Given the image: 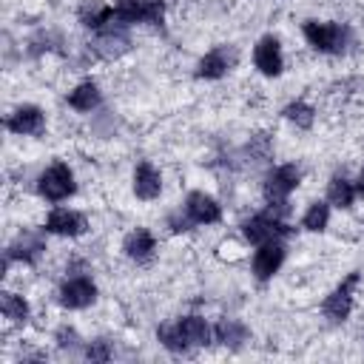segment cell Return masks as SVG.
Here are the masks:
<instances>
[{"mask_svg": "<svg viewBox=\"0 0 364 364\" xmlns=\"http://www.w3.org/2000/svg\"><path fill=\"white\" fill-rule=\"evenodd\" d=\"M97 301V284L88 276H71L60 287V304L68 310H85Z\"/></svg>", "mask_w": 364, "mask_h": 364, "instance_id": "52a82bcc", "label": "cell"}, {"mask_svg": "<svg viewBox=\"0 0 364 364\" xmlns=\"http://www.w3.org/2000/svg\"><path fill=\"white\" fill-rule=\"evenodd\" d=\"M134 193L142 202H151L162 193V173L151 162H139L134 168Z\"/></svg>", "mask_w": 364, "mask_h": 364, "instance_id": "2e32d148", "label": "cell"}, {"mask_svg": "<svg viewBox=\"0 0 364 364\" xmlns=\"http://www.w3.org/2000/svg\"><path fill=\"white\" fill-rule=\"evenodd\" d=\"M37 188H40V193H43L48 202H63V199H68V196L77 191L74 173H71V168H68L65 162L48 165V168L40 173Z\"/></svg>", "mask_w": 364, "mask_h": 364, "instance_id": "5b68a950", "label": "cell"}, {"mask_svg": "<svg viewBox=\"0 0 364 364\" xmlns=\"http://www.w3.org/2000/svg\"><path fill=\"white\" fill-rule=\"evenodd\" d=\"M355 193H358V188L350 179L338 176V173L327 182V202L336 205V208H350L355 202Z\"/></svg>", "mask_w": 364, "mask_h": 364, "instance_id": "d6986e66", "label": "cell"}, {"mask_svg": "<svg viewBox=\"0 0 364 364\" xmlns=\"http://www.w3.org/2000/svg\"><path fill=\"white\" fill-rule=\"evenodd\" d=\"M173 324H176V333H179L185 347H205V344H210L213 330H210V324L202 316H182Z\"/></svg>", "mask_w": 364, "mask_h": 364, "instance_id": "9a60e30c", "label": "cell"}, {"mask_svg": "<svg viewBox=\"0 0 364 364\" xmlns=\"http://www.w3.org/2000/svg\"><path fill=\"white\" fill-rule=\"evenodd\" d=\"M355 188H358V193H364V168H361V173H358V182H355Z\"/></svg>", "mask_w": 364, "mask_h": 364, "instance_id": "83f0119b", "label": "cell"}, {"mask_svg": "<svg viewBox=\"0 0 364 364\" xmlns=\"http://www.w3.org/2000/svg\"><path fill=\"white\" fill-rule=\"evenodd\" d=\"M94 48H97L105 60H114V57H119L122 51H128V37L119 34V31H105V34L94 43Z\"/></svg>", "mask_w": 364, "mask_h": 364, "instance_id": "cb8c5ba5", "label": "cell"}, {"mask_svg": "<svg viewBox=\"0 0 364 364\" xmlns=\"http://www.w3.org/2000/svg\"><path fill=\"white\" fill-rule=\"evenodd\" d=\"M185 213L193 225H216L222 219V205L205 191H191L185 199Z\"/></svg>", "mask_w": 364, "mask_h": 364, "instance_id": "8fae6325", "label": "cell"}, {"mask_svg": "<svg viewBox=\"0 0 364 364\" xmlns=\"http://www.w3.org/2000/svg\"><path fill=\"white\" fill-rule=\"evenodd\" d=\"M282 216H284V213H279L276 208H267V210H262V213L245 219V222H242V233H245V239H247L250 245H264V242H270V239H282V236H287L290 228L284 225Z\"/></svg>", "mask_w": 364, "mask_h": 364, "instance_id": "6da1fadb", "label": "cell"}, {"mask_svg": "<svg viewBox=\"0 0 364 364\" xmlns=\"http://www.w3.org/2000/svg\"><path fill=\"white\" fill-rule=\"evenodd\" d=\"M85 358H88V361H108V358H111V347H108V341H102V338L91 341L88 350H85Z\"/></svg>", "mask_w": 364, "mask_h": 364, "instance_id": "4316f807", "label": "cell"}, {"mask_svg": "<svg viewBox=\"0 0 364 364\" xmlns=\"http://www.w3.org/2000/svg\"><path fill=\"white\" fill-rule=\"evenodd\" d=\"M327 222H330V205L327 202H310V208L301 216V228L313 230V233H321L327 228Z\"/></svg>", "mask_w": 364, "mask_h": 364, "instance_id": "603a6c76", "label": "cell"}, {"mask_svg": "<svg viewBox=\"0 0 364 364\" xmlns=\"http://www.w3.org/2000/svg\"><path fill=\"white\" fill-rule=\"evenodd\" d=\"M156 338L162 341V347L165 350H171V353H185L188 347L182 344V338H179V333H176V324H162L159 330H156Z\"/></svg>", "mask_w": 364, "mask_h": 364, "instance_id": "484cf974", "label": "cell"}, {"mask_svg": "<svg viewBox=\"0 0 364 364\" xmlns=\"http://www.w3.org/2000/svg\"><path fill=\"white\" fill-rule=\"evenodd\" d=\"M165 17V0H117L114 3V23H151L159 26Z\"/></svg>", "mask_w": 364, "mask_h": 364, "instance_id": "3957f363", "label": "cell"}, {"mask_svg": "<svg viewBox=\"0 0 364 364\" xmlns=\"http://www.w3.org/2000/svg\"><path fill=\"white\" fill-rule=\"evenodd\" d=\"M80 23L85 28H102V26L114 23V6H105V3L91 0V3H85L80 9Z\"/></svg>", "mask_w": 364, "mask_h": 364, "instance_id": "ffe728a7", "label": "cell"}, {"mask_svg": "<svg viewBox=\"0 0 364 364\" xmlns=\"http://www.w3.org/2000/svg\"><path fill=\"white\" fill-rule=\"evenodd\" d=\"M284 262V245L279 239H270L264 245H259V250L253 253V273L259 282H267L273 273H279Z\"/></svg>", "mask_w": 364, "mask_h": 364, "instance_id": "4fadbf2b", "label": "cell"}, {"mask_svg": "<svg viewBox=\"0 0 364 364\" xmlns=\"http://www.w3.org/2000/svg\"><path fill=\"white\" fill-rule=\"evenodd\" d=\"M122 250H125V256L131 262H148L154 256V250H156V239H154V233L148 228H136V230H131L125 236Z\"/></svg>", "mask_w": 364, "mask_h": 364, "instance_id": "e0dca14e", "label": "cell"}, {"mask_svg": "<svg viewBox=\"0 0 364 364\" xmlns=\"http://www.w3.org/2000/svg\"><path fill=\"white\" fill-rule=\"evenodd\" d=\"M355 287H358V273H347V279H341L333 293L324 299L321 304V313L330 318V321H347V316L353 313V301H355Z\"/></svg>", "mask_w": 364, "mask_h": 364, "instance_id": "8992f818", "label": "cell"}, {"mask_svg": "<svg viewBox=\"0 0 364 364\" xmlns=\"http://www.w3.org/2000/svg\"><path fill=\"white\" fill-rule=\"evenodd\" d=\"M68 105H71L74 111H82V114L94 111V108L100 105V85H97L94 80H85V82L74 85V88L68 91Z\"/></svg>", "mask_w": 364, "mask_h": 364, "instance_id": "ac0fdd59", "label": "cell"}, {"mask_svg": "<svg viewBox=\"0 0 364 364\" xmlns=\"http://www.w3.org/2000/svg\"><path fill=\"white\" fill-rule=\"evenodd\" d=\"M233 63H236L233 46H213L196 63V77H202V80H219V77H225L233 68Z\"/></svg>", "mask_w": 364, "mask_h": 364, "instance_id": "9c48e42d", "label": "cell"}, {"mask_svg": "<svg viewBox=\"0 0 364 364\" xmlns=\"http://www.w3.org/2000/svg\"><path fill=\"white\" fill-rule=\"evenodd\" d=\"M253 65L264 74V77H279L284 71V54H282V43L279 37L267 34L253 46Z\"/></svg>", "mask_w": 364, "mask_h": 364, "instance_id": "ba28073f", "label": "cell"}, {"mask_svg": "<svg viewBox=\"0 0 364 364\" xmlns=\"http://www.w3.org/2000/svg\"><path fill=\"white\" fill-rule=\"evenodd\" d=\"M43 230L46 233H54V236H82L88 230V222H85L82 213H77L71 208H54L46 216Z\"/></svg>", "mask_w": 364, "mask_h": 364, "instance_id": "30bf717a", "label": "cell"}, {"mask_svg": "<svg viewBox=\"0 0 364 364\" xmlns=\"http://www.w3.org/2000/svg\"><path fill=\"white\" fill-rule=\"evenodd\" d=\"M213 338L225 347H239L245 338H247V327L236 318H222L216 327H213Z\"/></svg>", "mask_w": 364, "mask_h": 364, "instance_id": "44dd1931", "label": "cell"}, {"mask_svg": "<svg viewBox=\"0 0 364 364\" xmlns=\"http://www.w3.org/2000/svg\"><path fill=\"white\" fill-rule=\"evenodd\" d=\"M0 310H3V316L11 324H26L28 321V313H31L28 301L23 296H17V293H3L0 296Z\"/></svg>", "mask_w": 364, "mask_h": 364, "instance_id": "7402d4cb", "label": "cell"}, {"mask_svg": "<svg viewBox=\"0 0 364 364\" xmlns=\"http://www.w3.org/2000/svg\"><path fill=\"white\" fill-rule=\"evenodd\" d=\"M301 182V168L287 162V165H276L267 179H264V199L270 205H287V196L299 188Z\"/></svg>", "mask_w": 364, "mask_h": 364, "instance_id": "277c9868", "label": "cell"}, {"mask_svg": "<svg viewBox=\"0 0 364 364\" xmlns=\"http://www.w3.org/2000/svg\"><path fill=\"white\" fill-rule=\"evenodd\" d=\"M6 128L11 134H17V136H37L46 128V114L37 105H20V108H14L9 114Z\"/></svg>", "mask_w": 364, "mask_h": 364, "instance_id": "7c38bea8", "label": "cell"}, {"mask_svg": "<svg viewBox=\"0 0 364 364\" xmlns=\"http://www.w3.org/2000/svg\"><path fill=\"white\" fill-rule=\"evenodd\" d=\"M284 117L296 125V128H310L313 125V119H316V111L307 105V102H290L287 108H284Z\"/></svg>", "mask_w": 364, "mask_h": 364, "instance_id": "d4e9b609", "label": "cell"}, {"mask_svg": "<svg viewBox=\"0 0 364 364\" xmlns=\"http://www.w3.org/2000/svg\"><path fill=\"white\" fill-rule=\"evenodd\" d=\"M304 40L321 54H338L347 43V28L330 20H307L304 23Z\"/></svg>", "mask_w": 364, "mask_h": 364, "instance_id": "7a4b0ae2", "label": "cell"}, {"mask_svg": "<svg viewBox=\"0 0 364 364\" xmlns=\"http://www.w3.org/2000/svg\"><path fill=\"white\" fill-rule=\"evenodd\" d=\"M43 253H46V239H43V233H37V230H23V233H17V239L9 245L6 259H9V262L20 259V262L31 264V262H37Z\"/></svg>", "mask_w": 364, "mask_h": 364, "instance_id": "5bb4252c", "label": "cell"}]
</instances>
